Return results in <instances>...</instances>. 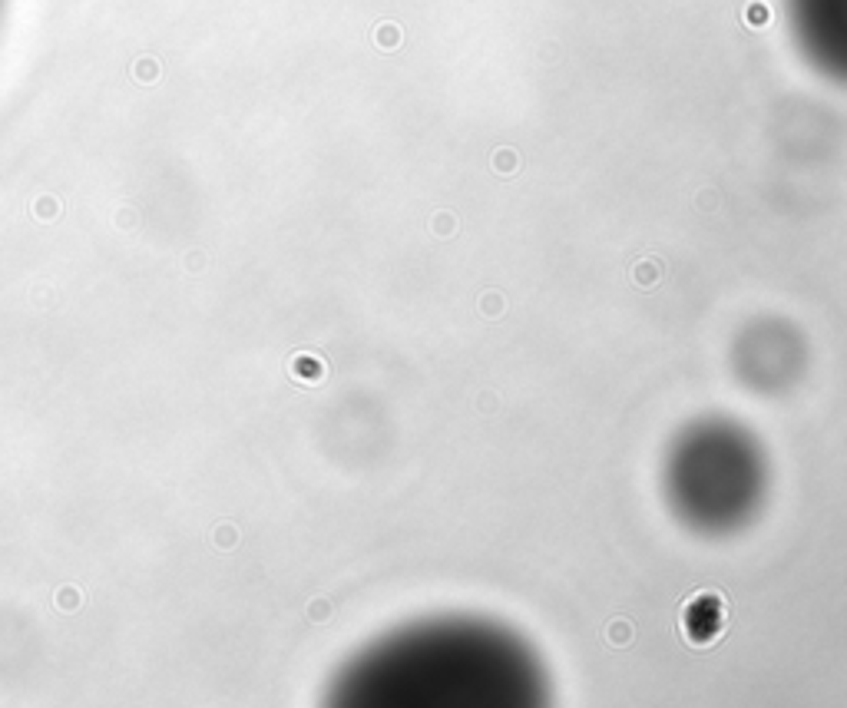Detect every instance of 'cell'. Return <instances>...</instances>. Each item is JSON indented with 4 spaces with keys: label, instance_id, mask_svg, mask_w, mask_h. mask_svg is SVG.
Returning a JSON list of instances; mask_svg holds the SVG:
<instances>
[{
    "label": "cell",
    "instance_id": "6da1fadb",
    "mask_svg": "<svg viewBox=\"0 0 847 708\" xmlns=\"http://www.w3.org/2000/svg\"><path fill=\"white\" fill-rule=\"evenodd\" d=\"M788 17L804 56L847 83V0H788Z\"/></svg>",
    "mask_w": 847,
    "mask_h": 708
},
{
    "label": "cell",
    "instance_id": "7a4b0ae2",
    "mask_svg": "<svg viewBox=\"0 0 847 708\" xmlns=\"http://www.w3.org/2000/svg\"><path fill=\"white\" fill-rule=\"evenodd\" d=\"M685 632H688V639L698 645H705L712 635L718 632V626H722V612H718V602L715 600H692L688 602V609H685V619H682Z\"/></svg>",
    "mask_w": 847,
    "mask_h": 708
}]
</instances>
